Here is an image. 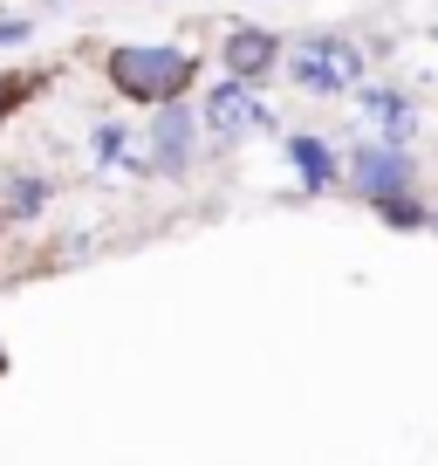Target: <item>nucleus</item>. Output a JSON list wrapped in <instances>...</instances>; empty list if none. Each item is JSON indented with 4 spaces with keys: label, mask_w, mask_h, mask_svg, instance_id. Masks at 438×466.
I'll return each instance as SVG.
<instances>
[{
    "label": "nucleus",
    "mask_w": 438,
    "mask_h": 466,
    "mask_svg": "<svg viewBox=\"0 0 438 466\" xmlns=\"http://www.w3.org/2000/svg\"><path fill=\"white\" fill-rule=\"evenodd\" d=\"M7 42H28V21H0V48Z\"/></svg>",
    "instance_id": "f8f14e48"
},
{
    "label": "nucleus",
    "mask_w": 438,
    "mask_h": 466,
    "mask_svg": "<svg viewBox=\"0 0 438 466\" xmlns=\"http://www.w3.org/2000/svg\"><path fill=\"white\" fill-rule=\"evenodd\" d=\"M42 199H48V186H42V178H21V186H15V213H21V219H28V213H42Z\"/></svg>",
    "instance_id": "9d476101"
},
{
    "label": "nucleus",
    "mask_w": 438,
    "mask_h": 466,
    "mask_svg": "<svg viewBox=\"0 0 438 466\" xmlns=\"http://www.w3.org/2000/svg\"><path fill=\"white\" fill-rule=\"evenodd\" d=\"M15 103H21V83H15V76H0V116L15 110Z\"/></svg>",
    "instance_id": "9b49d317"
},
{
    "label": "nucleus",
    "mask_w": 438,
    "mask_h": 466,
    "mask_svg": "<svg viewBox=\"0 0 438 466\" xmlns=\"http://www.w3.org/2000/svg\"><path fill=\"white\" fill-rule=\"evenodd\" d=\"M0 370H7V350H0Z\"/></svg>",
    "instance_id": "ddd939ff"
},
{
    "label": "nucleus",
    "mask_w": 438,
    "mask_h": 466,
    "mask_svg": "<svg viewBox=\"0 0 438 466\" xmlns=\"http://www.w3.org/2000/svg\"><path fill=\"white\" fill-rule=\"evenodd\" d=\"M267 62H274V35H261V28H240L234 42H226V69L234 76H267Z\"/></svg>",
    "instance_id": "423d86ee"
},
{
    "label": "nucleus",
    "mask_w": 438,
    "mask_h": 466,
    "mask_svg": "<svg viewBox=\"0 0 438 466\" xmlns=\"http://www.w3.org/2000/svg\"><path fill=\"white\" fill-rule=\"evenodd\" d=\"M356 76H363V48L343 35H315L294 48V83L315 96H343V89H356Z\"/></svg>",
    "instance_id": "f03ea898"
},
{
    "label": "nucleus",
    "mask_w": 438,
    "mask_h": 466,
    "mask_svg": "<svg viewBox=\"0 0 438 466\" xmlns=\"http://www.w3.org/2000/svg\"><path fill=\"white\" fill-rule=\"evenodd\" d=\"M247 124H261V103H254L247 76H234V83H219L213 96H205V131L213 137H240Z\"/></svg>",
    "instance_id": "20e7f679"
},
{
    "label": "nucleus",
    "mask_w": 438,
    "mask_h": 466,
    "mask_svg": "<svg viewBox=\"0 0 438 466\" xmlns=\"http://www.w3.org/2000/svg\"><path fill=\"white\" fill-rule=\"evenodd\" d=\"M377 213H383V227H432V213H424L411 192H391V199H377Z\"/></svg>",
    "instance_id": "1a4fd4ad"
},
{
    "label": "nucleus",
    "mask_w": 438,
    "mask_h": 466,
    "mask_svg": "<svg viewBox=\"0 0 438 466\" xmlns=\"http://www.w3.org/2000/svg\"><path fill=\"white\" fill-rule=\"evenodd\" d=\"M288 158H294V172H302L308 192H322L329 178H336V158H329V145H322V137H294Z\"/></svg>",
    "instance_id": "6e6552de"
},
{
    "label": "nucleus",
    "mask_w": 438,
    "mask_h": 466,
    "mask_svg": "<svg viewBox=\"0 0 438 466\" xmlns=\"http://www.w3.org/2000/svg\"><path fill=\"white\" fill-rule=\"evenodd\" d=\"M151 151H158V172H185L192 165V110L185 103H158V131H151Z\"/></svg>",
    "instance_id": "39448f33"
},
{
    "label": "nucleus",
    "mask_w": 438,
    "mask_h": 466,
    "mask_svg": "<svg viewBox=\"0 0 438 466\" xmlns=\"http://www.w3.org/2000/svg\"><path fill=\"white\" fill-rule=\"evenodd\" d=\"M199 76V62L185 48H164V42H137V48H117L110 56V83L137 103H172L185 96V83Z\"/></svg>",
    "instance_id": "f257e3e1"
},
{
    "label": "nucleus",
    "mask_w": 438,
    "mask_h": 466,
    "mask_svg": "<svg viewBox=\"0 0 438 466\" xmlns=\"http://www.w3.org/2000/svg\"><path fill=\"white\" fill-rule=\"evenodd\" d=\"M350 186L363 192L370 206L391 199V192H411V151H397V145H363V151L350 158Z\"/></svg>",
    "instance_id": "7ed1b4c3"
},
{
    "label": "nucleus",
    "mask_w": 438,
    "mask_h": 466,
    "mask_svg": "<svg viewBox=\"0 0 438 466\" xmlns=\"http://www.w3.org/2000/svg\"><path fill=\"white\" fill-rule=\"evenodd\" d=\"M432 227H438V213H432Z\"/></svg>",
    "instance_id": "4468645a"
},
{
    "label": "nucleus",
    "mask_w": 438,
    "mask_h": 466,
    "mask_svg": "<svg viewBox=\"0 0 438 466\" xmlns=\"http://www.w3.org/2000/svg\"><path fill=\"white\" fill-rule=\"evenodd\" d=\"M363 110L377 116L383 131H391V145H404V137L418 131V110H411V103L397 96V89H370V96H363Z\"/></svg>",
    "instance_id": "0eeeda50"
}]
</instances>
